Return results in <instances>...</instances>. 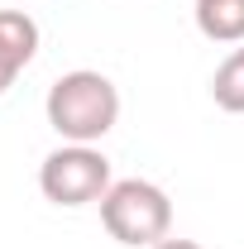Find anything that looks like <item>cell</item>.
<instances>
[{
  "label": "cell",
  "mask_w": 244,
  "mask_h": 249,
  "mask_svg": "<svg viewBox=\"0 0 244 249\" xmlns=\"http://www.w3.org/2000/svg\"><path fill=\"white\" fill-rule=\"evenodd\" d=\"M43 115L58 129L62 144H101L120 124V87L105 72H91V67L62 72L48 87Z\"/></svg>",
  "instance_id": "6da1fadb"
},
{
  "label": "cell",
  "mask_w": 244,
  "mask_h": 249,
  "mask_svg": "<svg viewBox=\"0 0 244 249\" xmlns=\"http://www.w3.org/2000/svg\"><path fill=\"white\" fill-rule=\"evenodd\" d=\"M96 206H101V225L110 230V240L124 245V249H153L158 240L173 235V201L149 178L110 182V192Z\"/></svg>",
  "instance_id": "7a4b0ae2"
},
{
  "label": "cell",
  "mask_w": 244,
  "mask_h": 249,
  "mask_svg": "<svg viewBox=\"0 0 244 249\" xmlns=\"http://www.w3.org/2000/svg\"><path fill=\"white\" fill-rule=\"evenodd\" d=\"M110 158L96 144H62L38 168V192L53 206H91L110 192Z\"/></svg>",
  "instance_id": "3957f363"
},
{
  "label": "cell",
  "mask_w": 244,
  "mask_h": 249,
  "mask_svg": "<svg viewBox=\"0 0 244 249\" xmlns=\"http://www.w3.org/2000/svg\"><path fill=\"white\" fill-rule=\"evenodd\" d=\"M38 58V24L29 10H0V96Z\"/></svg>",
  "instance_id": "277c9868"
},
{
  "label": "cell",
  "mask_w": 244,
  "mask_h": 249,
  "mask_svg": "<svg viewBox=\"0 0 244 249\" xmlns=\"http://www.w3.org/2000/svg\"><path fill=\"white\" fill-rule=\"evenodd\" d=\"M192 15L211 43H244V0H196Z\"/></svg>",
  "instance_id": "5b68a950"
},
{
  "label": "cell",
  "mask_w": 244,
  "mask_h": 249,
  "mask_svg": "<svg viewBox=\"0 0 244 249\" xmlns=\"http://www.w3.org/2000/svg\"><path fill=\"white\" fill-rule=\"evenodd\" d=\"M211 101L230 115H244V43L230 53V58L215 67L211 77Z\"/></svg>",
  "instance_id": "8992f818"
},
{
  "label": "cell",
  "mask_w": 244,
  "mask_h": 249,
  "mask_svg": "<svg viewBox=\"0 0 244 249\" xmlns=\"http://www.w3.org/2000/svg\"><path fill=\"white\" fill-rule=\"evenodd\" d=\"M153 249H201V245H196V240H173V235H168V240H158Z\"/></svg>",
  "instance_id": "52a82bcc"
}]
</instances>
